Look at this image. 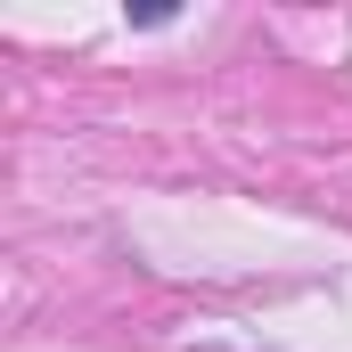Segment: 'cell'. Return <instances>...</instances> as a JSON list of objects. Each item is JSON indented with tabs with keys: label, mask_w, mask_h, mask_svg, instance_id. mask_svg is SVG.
I'll return each instance as SVG.
<instances>
[]
</instances>
